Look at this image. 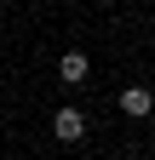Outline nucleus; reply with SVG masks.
<instances>
[{"instance_id":"f257e3e1","label":"nucleus","mask_w":155,"mask_h":160,"mask_svg":"<svg viewBox=\"0 0 155 160\" xmlns=\"http://www.w3.org/2000/svg\"><path fill=\"white\" fill-rule=\"evenodd\" d=\"M52 137H57V143H81V137H86V114L63 103V109L52 114Z\"/></svg>"},{"instance_id":"f03ea898","label":"nucleus","mask_w":155,"mask_h":160,"mask_svg":"<svg viewBox=\"0 0 155 160\" xmlns=\"http://www.w3.org/2000/svg\"><path fill=\"white\" fill-rule=\"evenodd\" d=\"M149 109H155V92H149V86H126V92H121V114L149 120Z\"/></svg>"},{"instance_id":"7ed1b4c3","label":"nucleus","mask_w":155,"mask_h":160,"mask_svg":"<svg viewBox=\"0 0 155 160\" xmlns=\"http://www.w3.org/2000/svg\"><path fill=\"white\" fill-rule=\"evenodd\" d=\"M86 74H92V63H86V52H63V57H57V80H63V86H81Z\"/></svg>"}]
</instances>
